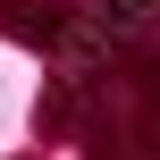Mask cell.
I'll list each match as a JSON object with an SVG mask.
<instances>
[{"mask_svg":"<svg viewBox=\"0 0 160 160\" xmlns=\"http://www.w3.org/2000/svg\"><path fill=\"white\" fill-rule=\"evenodd\" d=\"M101 34H110V42H143V34H152V0H110Z\"/></svg>","mask_w":160,"mask_h":160,"instance_id":"obj_1","label":"cell"}]
</instances>
